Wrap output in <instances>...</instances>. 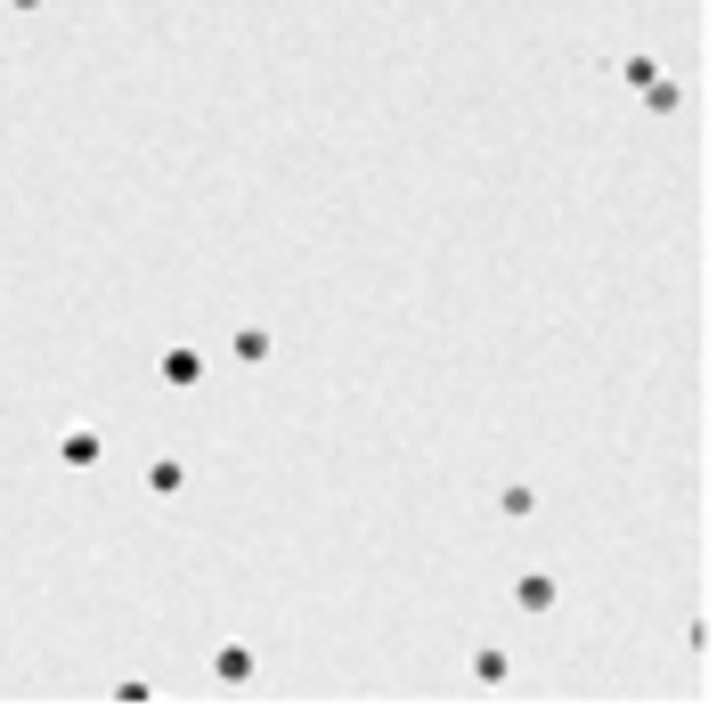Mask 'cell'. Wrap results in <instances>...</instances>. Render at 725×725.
Segmentation results:
<instances>
[{
  "mask_svg": "<svg viewBox=\"0 0 725 725\" xmlns=\"http://www.w3.org/2000/svg\"><path fill=\"white\" fill-rule=\"evenodd\" d=\"M155 383H163V391H204V350H196V343H172V350L155 359Z\"/></svg>",
  "mask_w": 725,
  "mask_h": 725,
  "instance_id": "obj_1",
  "label": "cell"
},
{
  "mask_svg": "<svg viewBox=\"0 0 725 725\" xmlns=\"http://www.w3.org/2000/svg\"><path fill=\"white\" fill-rule=\"evenodd\" d=\"M513 604H522V612H554V604H563V578H554V571H522V578H513Z\"/></svg>",
  "mask_w": 725,
  "mask_h": 725,
  "instance_id": "obj_2",
  "label": "cell"
},
{
  "mask_svg": "<svg viewBox=\"0 0 725 725\" xmlns=\"http://www.w3.org/2000/svg\"><path fill=\"white\" fill-rule=\"evenodd\" d=\"M57 457H66L74 473H90L98 457H107V441H98V424H74V432H57Z\"/></svg>",
  "mask_w": 725,
  "mask_h": 725,
  "instance_id": "obj_3",
  "label": "cell"
},
{
  "mask_svg": "<svg viewBox=\"0 0 725 725\" xmlns=\"http://www.w3.org/2000/svg\"><path fill=\"white\" fill-rule=\"evenodd\" d=\"M213 677H220V685H253V645H220L213 652Z\"/></svg>",
  "mask_w": 725,
  "mask_h": 725,
  "instance_id": "obj_4",
  "label": "cell"
},
{
  "mask_svg": "<svg viewBox=\"0 0 725 725\" xmlns=\"http://www.w3.org/2000/svg\"><path fill=\"white\" fill-rule=\"evenodd\" d=\"M636 98H645L652 115H677V107H685V82H677V74H652V82H645Z\"/></svg>",
  "mask_w": 725,
  "mask_h": 725,
  "instance_id": "obj_5",
  "label": "cell"
},
{
  "mask_svg": "<svg viewBox=\"0 0 725 725\" xmlns=\"http://www.w3.org/2000/svg\"><path fill=\"white\" fill-rule=\"evenodd\" d=\"M473 685H489V693H497V685H513V660L497 652V645H481V652H473Z\"/></svg>",
  "mask_w": 725,
  "mask_h": 725,
  "instance_id": "obj_6",
  "label": "cell"
},
{
  "mask_svg": "<svg viewBox=\"0 0 725 725\" xmlns=\"http://www.w3.org/2000/svg\"><path fill=\"white\" fill-rule=\"evenodd\" d=\"M148 489L155 497H180V489H188V457H155L148 465Z\"/></svg>",
  "mask_w": 725,
  "mask_h": 725,
  "instance_id": "obj_7",
  "label": "cell"
},
{
  "mask_svg": "<svg viewBox=\"0 0 725 725\" xmlns=\"http://www.w3.org/2000/svg\"><path fill=\"white\" fill-rule=\"evenodd\" d=\"M229 350H237V367H261V359H269V326H237Z\"/></svg>",
  "mask_w": 725,
  "mask_h": 725,
  "instance_id": "obj_8",
  "label": "cell"
},
{
  "mask_svg": "<svg viewBox=\"0 0 725 725\" xmlns=\"http://www.w3.org/2000/svg\"><path fill=\"white\" fill-rule=\"evenodd\" d=\"M497 513H513V522H530V513H538V489H530V481H506V489H497Z\"/></svg>",
  "mask_w": 725,
  "mask_h": 725,
  "instance_id": "obj_9",
  "label": "cell"
},
{
  "mask_svg": "<svg viewBox=\"0 0 725 725\" xmlns=\"http://www.w3.org/2000/svg\"><path fill=\"white\" fill-rule=\"evenodd\" d=\"M612 74H619V82H628V90H645V82H652L660 66H652V57H645V50H636V57H612Z\"/></svg>",
  "mask_w": 725,
  "mask_h": 725,
  "instance_id": "obj_10",
  "label": "cell"
},
{
  "mask_svg": "<svg viewBox=\"0 0 725 725\" xmlns=\"http://www.w3.org/2000/svg\"><path fill=\"white\" fill-rule=\"evenodd\" d=\"M9 9H25V17H33V9H50V0H9Z\"/></svg>",
  "mask_w": 725,
  "mask_h": 725,
  "instance_id": "obj_11",
  "label": "cell"
}]
</instances>
